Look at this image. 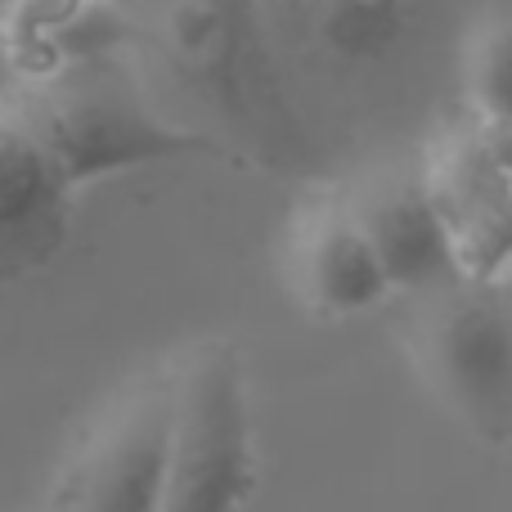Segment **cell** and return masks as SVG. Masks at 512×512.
<instances>
[{"instance_id":"6da1fadb","label":"cell","mask_w":512,"mask_h":512,"mask_svg":"<svg viewBox=\"0 0 512 512\" xmlns=\"http://www.w3.org/2000/svg\"><path fill=\"white\" fill-rule=\"evenodd\" d=\"M5 95L41 135L72 189H86L131 167L216 149L203 131H189L158 113L131 59V45L81 50L41 68L9 72Z\"/></svg>"},{"instance_id":"ba28073f","label":"cell","mask_w":512,"mask_h":512,"mask_svg":"<svg viewBox=\"0 0 512 512\" xmlns=\"http://www.w3.org/2000/svg\"><path fill=\"white\" fill-rule=\"evenodd\" d=\"M351 212L360 221L373 256H378L391 292H436L445 283L463 279L459 265H454L450 239H445V225L436 216L418 171L378 176Z\"/></svg>"},{"instance_id":"277c9868","label":"cell","mask_w":512,"mask_h":512,"mask_svg":"<svg viewBox=\"0 0 512 512\" xmlns=\"http://www.w3.org/2000/svg\"><path fill=\"white\" fill-rule=\"evenodd\" d=\"M423 328V355L441 391L490 436L508 427L512 382V324L504 274L499 279H454L432 292Z\"/></svg>"},{"instance_id":"8fae6325","label":"cell","mask_w":512,"mask_h":512,"mask_svg":"<svg viewBox=\"0 0 512 512\" xmlns=\"http://www.w3.org/2000/svg\"><path fill=\"white\" fill-rule=\"evenodd\" d=\"M472 113L508 122V36H504V23H495L477 41V59H472Z\"/></svg>"},{"instance_id":"7a4b0ae2","label":"cell","mask_w":512,"mask_h":512,"mask_svg":"<svg viewBox=\"0 0 512 512\" xmlns=\"http://www.w3.org/2000/svg\"><path fill=\"white\" fill-rule=\"evenodd\" d=\"M256 486L252 414L230 346H207L171 391L158 512H239Z\"/></svg>"},{"instance_id":"9c48e42d","label":"cell","mask_w":512,"mask_h":512,"mask_svg":"<svg viewBox=\"0 0 512 512\" xmlns=\"http://www.w3.org/2000/svg\"><path fill=\"white\" fill-rule=\"evenodd\" d=\"M297 283L324 315H360L391 292L351 207L328 203L297 225Z\"/></svg>"},{"instance_id":"8992f818","label":"cell","mask_w":512,"mask_h":512,"mask_svg":"<svg viewBox=\"0 0 512 512\" xmlns=\"http://www.w3.org/2000/svg\"><path fill=\"white\" fill-rule=\"evenodd\" d=\"M162 45L180 81L207 95L221 113L265 108V45L256 32L252 0H171L162 14Z\"/></svg>"},{"instance_id":"7c38bea8","label":"cell","mask_w":512,"mask_h":512,"mask_svg":"<svg viewBox=\"0 0 512 512\" xmlns=\"http://www.w3.org/2000/svg\"><path fill=\"white\" fill-rule=\"evenodd\" d=\"M9 9H14V0H0V41H5V27H9Z\"/></svg>"},{"instance_id":"30bf717a","label":"cell","mask_w":512,"mask_h":512,"mask_svg":"<svg viewBox=\"0 0 512 512\" xmlns=\"http://www.w3.org/2000/svg\"><path fill=\"white\" fill-rule=\"evenodd\" d=\"M301 23L337 59H378L405 32L409 0H292Z\"/></svg>"},{"instance_id":"5b68a950","label":"cell","mask_w":512,"mask_h":512,"mask_svg":"<svg viewBox=\"0 0 512 512\" xmlns=\"http://www.w3.org/2000/svg\"><path fill=\"white\" fill-rule=\"evenodd\" d=\"M72 198V180L0 86V283L27 279L59 256Z\"/></svg>"},{"instance_id":"3957f363","label":"cell","mask_w":512,"mask_h":512,"mask_svg":"<svg viewBox=\"0 0 512 512\" xmlns=\"http://www.w3.org/2000/svg\"><path fill=\"white\" fill-rule=\"evenodd\" d=\"M423 189L445 225L463 279H499L512 256V144L508 122L468 113L436 135Z\"/></svg>"},{"instance_id":"52a82bcc","label":"cell","mask_w":512,"mask_h":512,"mask_svg":"<svg viewBox=\"0 0 512 512\" xmlns=\"http://www.w3.org/2000/svg\"><path fill=\"white\" fill-rule=\"evenodd\" d=\"M171 391L153 387L126 400L81 450L59 512H158L167 468Z\"/></svg>"}]
</instances>
